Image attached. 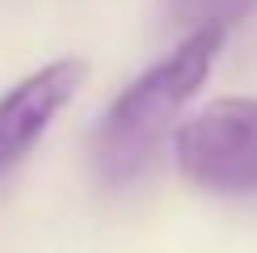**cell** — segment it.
<instances>
[{
    "label": "cell",
    "instance_id": "obj_1",
    "mask_svg": "<svg viewBox=\"0 0 257 253\" xmlns=\"http://www.w3.org/2000/svg\"><path fill=\"white\" fill-rule=\"evenodd\" d=\"M223 38H228V30L186 34L160 63H152L144 76H135L114 97L97 135H93V169L101 182L122 186L148 169L165 135L173 131L177 114L186 110V101L211 76L215 55L223 51Z\"/></svg>",
    "mask_w": 257,
    "mask_h": 253
},
{
    "label": "cell",
    "instance_id": "obj_2",
    "mask_svg": "<svg viewBox=\"0 0 257 253\" xmlns=\"http://www.w3.org/2000/svg\"><path fill=\"white\" fill-rule=\"evenodd\" d=\"M177 169L207 194H257V97H215L173 135Z\"/></svg>",
    "mask_w": 257,
    "mask_h": 253
},
{
    "label": "cell",
    "instance_id": "obj_3",
    "mask_svg": "<svg viewBox=\"0 0 257 253\" xmlns=\"http://www.w3.org/2000/svg\"><path fill=\"white\" fill-rule=\"evenodd\" d=\"M80 84H84V59H55L30 72L26 80H17L0 97V177H9L38 148L55 114L80 93Z\"/></svg>",
    "mask_w": 257,
    "mask_h": 253
},
{
    "label": "cell",
    "instance_id": "obj_4",
    "mask_svg": "<svg viewBox=\"0 0 257 253\" xmlns=\"http://www.w3.org/2000/svg\"><path fill=\"white\" fill-rule=\"evenodd\" d=\"M253 9H257V0H165V13L177 26H186L190 34H198V30H232Z\"/></svg>",
    "mask_w": 257,
    "mask_h": 253
}]
</instances>
